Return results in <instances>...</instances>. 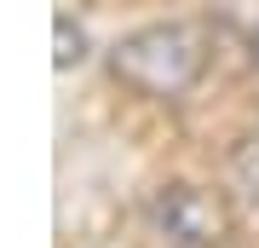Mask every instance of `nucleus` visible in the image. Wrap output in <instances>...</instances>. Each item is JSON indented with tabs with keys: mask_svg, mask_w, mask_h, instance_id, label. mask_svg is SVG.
Masks as SVG:
<instances>
[{
	"mask_svg": "<svg viewBox=\"0 0 259 248\" xmlns=\"http://www.w3.org/2000/svg\"><path fill=\"white\" fill-rule=\"evenodd\" d=\"M242 52H248V64H253V69H259V23H253V29H248V35H242Z\"/></svg>",
	"mask_w": 259,
	"mask_h": 248,
	"instance_id": "39448f33",
	"label": "nucleus"
},
{
	"mask_svg": "<svg viewBox=\"0 0 259 248\" xmlns=\"http://www.w3.org/2000/svg\"><path fill=\"white\" fill-rule=\"evenodd\" d=\"M139 220L156 248H236V214L196 179H161L139 196Z\"/></svg>",
	"mask_w": 259,
	"mask_h": 248,
	"instance_id": "f03ea898",
	"label": "nucleus"
},
{
	"mask_svg": "<svg viewBox=\"0 0 259 248\" xmlns=\"http://www.w3.org/2000/svg\"><path fill=\"white\" fill-rule=\"evenodd\" d=\"M213 58H219V23L196 18V12L139 23L121 41L104 46L110 81L127 87V92H139V98H156V104H173V98H185L190 87H202V75L213 69Z\"/></svg>",
	"mask_w": 259,
	"mask_h": 248,
	"instance_id": "f257e3e1",
	"label": "nucleus"
},
{
	"mask_svg": "<svg viewBox=\"0 0 259 248\" xmlns=\"http://www.w3.org/2000/svg\"><path fill=\"white\" fill-rule=\"evenodd\" d=\"M52 35H58V52H52L58 69H81L87 58H93V41H87V29H81L75 12H58V18H52Z\"/></svg>",
	"mask_w": 259,
	"mask_h": 248,
	"instance_id": "20e7f679",
	"label": "nucleus"
},
{
	"mask_svg": "<svg viewBox=\"0 0 259 248\" xmlns=\"http://www.w3.org/2000/svg\"><path fill=\"white\" fill-rule=\"evenodd\" d=\"M231 191L248 208H259V121L236 138V150H231Z\"/></svg>",
	"mask_w": 259,
	"mask_h": 248,
	"instance_id": "7ed1b4c3",
	"label": "nucleus"
}]
</instances>
